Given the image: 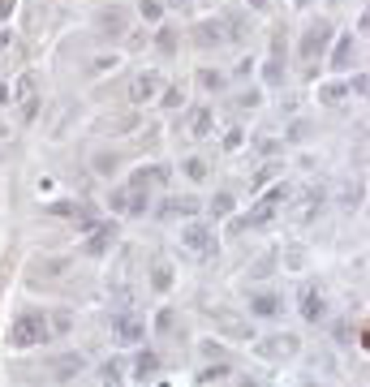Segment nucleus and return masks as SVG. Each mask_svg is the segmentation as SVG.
Instances as JSON below:
<instances>
[{
    "instance_id": "1",
    "label": "nucleus",
    "mask_w": 370,
    "mask_h": 387,
    "mask_svg": "<svg viewBox=\"0 0 370 387\" xmlns=\"http://www.w3.org/2000/svg\"><path fill=\"white\" fill-rule=\"evenodd\" d=\"M288 198H293V190H288L284 181H280L276 190H267V194H263V198H259V202L250 206V211H245V215H241V220L233 224V232H241V228H263V224H271V215H276V211H280V206H284Z\"/></svg>"
},
{
    "instance_id": "2",
    "label": "nucleus",
    "mask_w": 370,
    "mask_h": 387,
    "mask_svg": "<svg viewBox=\"0 0 370 387\" xmlns=\"http://www.w3.org/2000/svg\"><path fill=\"white\" fill-rule=\"evenodd\" d=\"M47 335H52V331H47V319H43V314H22V319L9 327V344H13V349H35V344L47 340Z\"/></svg>"
},
{
    "instance_id": "3",
    "label": "nucleus",
    "mask_w": 370,
    "mask_h": 387,
    "mask_svg": "<svg viewBox=\"0 0 370 387\" xmlns=\"http://www.w3.org/2000/svg\"><path fill=\"white\" fill-rule=\"evenodd\" d=\"M181 245H185L190 254H199V258H211V254L219 250L211 224H203V220H190V224L181 228Z\"/></svg>"
},
{
    "instance_id": "4",
    "label": "nucleus",
    "mask_w": 370,
    "mask_h": 387,
    "mask_svg": "<svg viewBox=\"0 0 370 387\" xmlns=\"http://www.w3.org/2000/svg\"><path fill=\"white\" fill-rule=\"evenodd\" d=\"M254 353L267 357V361H284V357H298V353H302V340H298L293 331H280V335H267V340H259Z\"/></svg>"
},
{
    "instance_id": "5",
    "label": "nucleus",
    "mask_w": 370,
    "mask_h": 387,
    "mask_svg": "<svg viewBox=\"0 0 370 387\" xmlns=\"http://www.w3.org/2000/svg\"><path fill=\"white\" fill-rule=\"evenodd\" d=\"M160 91H164V73L160 69H146V73H138L130 82V99L134 103H151V99H160Z\"/></svg>"
},
{
    "instance_id": "6",
    "label": "nucleus",
    "mask_w": 370,
    "mask_h": 387,
    "mask_svg": "<svg viewBox=\"0 0 370 387\" xmlns=\"http://www.w3.org/2000/svg\"><path fill=\"white\" fill-rule=\"evenodd\" d=\"M146 335V323L138 314H112V340L116 344H138Z\"/></svg>"
},
{
    "instance_id": "7",
    "label": "nucleus",
    "mask_w": 370,
    "mask_h": 387,
    "mask_svg": "<svg viewBox=\"0 0 370 387\" xmlns=\"http://www.w3.org/2000/svg\"><path fill=\"white\" fill-rule=\"evenodd\" d=\"M327 39H332V22H314L306 31V39H302V56L318 61V56H323V47H327Z\"/></svg>"
},
{
    "instance_id": "8",
    "label": "nucleus",
    "mask_w": 370,
    "mask_h": 387,
    "mask_svg": "<svg viewBox=\"0 0 370 387\" xmlns=\"http://www.w3.org/2000/svg\"><path fill=\"white\" fill-rule=\"evenodd\" d=\"M95 26H100V35L108 39H116V35H125V9L121 5H108V9H100V17H95Z\"/></svg>"
},
{
    "instance_id": "9",
    "label": "nucleus",
    "mask_w": 370,
    "mask_h": 387,
    "mask_svg": "<svg viewBox=\"0 0 370 387\" xmlns=\"http://www.w3.org/2000/svg\"><path fill=\"white\" fill-rule=\"evenodd\" d=\"M323 198H327L323 185H310V190L298 198V224H310V220L318 215V206H323Z\"/></svg>"
},
{
    "instance_id": "10",
    "label": "nucleus",
    "mask_w": 370,
    "mask_h": 387,
    "mask_svg": "<svg viewBox=\"0 0 370 387\" xmlns=\"http://www.w3.org/2000/svg\"><path fill=\"white\" fill-rule=\"evenodd\" d=\"M112 241H116V220H108L104 228H95L91 237H86V245H82V250H86L91 258H104V250H108Z\"/></svg>"
},
{
    "instance_id": "11",
    "label": "nucleus",
    "mask_w": 370,
    "mask_h": 387,
    "mask_svg": "<svg viewBox=\"0 0 370 387\" xmlns=\"http://www.w3.org/2000/svg\"><path fill=\"white\" fill-rule=\"evenodd\" d=\"M323 314H327L323 293H318V289H302V319H306V323H318Z\"/></svg>"
},
{
    "instance_id": "12",
    "label": "nucleus",
    "mask_w": 370,
    "mask_h": 387,
    "mask_svg": "<svg viewBox=\"0 0 370 387\" xmlns=\"http://www.w3.org/2000/svg\"><path fill=\"white\" fill-rule=\"evenodd\" d=\"M199 206H203L199 198L185 194V198H168V202L160 206V215H164V220H172V215H185V220H190V215H199Z\"/></svg>"
},
{
    "instance_id": "13",
    "label": "nucleus",
    "mask_w": 370,
    "mask_h": 387,
    "mask_svg": "<svg viewBox=\"0 0 370 387\" xmlns=\"http://www.w3.org/2000/svg\"><path fill=\"white\" fill-rule=\"evenodd\" d=\"M86 370V357H78V353H65V357H56L52 361V374L65 383V379H73V374H82Z\"/></svg>"
},
{
    "instance_id": "14",
    "label": "nucleus",
    "mask_w": 370,
    "mask_h": 387,
    "mask_svg": "<svg viewBox=\"0 0 370 387\" xmlns=\"http://www.w3.org/2000/svg\"><path fill=\"white\" fill-rule=\"evenodd\" d=\"M250 314L276 319V314H280V297H276V293H254V297H250Z\"/></svg>"
},
{
    "instance_id": "15",
    "label": "nucleus",
    "mask_w": 370,
    "mask_h": 387,
    "mask_svg": "<svg viewBox=\"0 0 370 387\" xmlns=\"http://www.w3.org/2000/svg\"><path fill=\"white\" fill-rule=\"evenodd\" d=\"M353 47H357L353 35H340L336 39V52H332V69H349L353 65Z\"/></svg>"
},
{
    "instance_id": "16",
    "label": "nucleus",
    "mask_w": 370,
    "mask_h": 387,
    "mask_svg": "<svg viewBox=\"0 0 370 387\" xmlns=\"http://www.w3.org/2000/svg\"><path fill=\"white\" fill-rule=\"evenodd\" d=\"M219 39H224V31H219L215 22H199V26H194V43H199V47H219Z\"/></svg>"
},
{
    "instance_id": "17",
    "label": "nucleus",
    "mask_w": 370,
    "mask_h": 387,
    "mask_svg": "<svg viewBox=\"0 0 370 387\" xmlns=\"http://www.w3.org/2000/svg\"><path fill=\"white\" fill-rule=\"evenodd\" d=\"M155 374H160V353H138V361H134V379L146 383V379H155Z\"/></svg>"
},
{
    "instance_id": "18",
    "label": "nucleus",
    "mask_w": 370,
    "mask_h": 387,
    "mask_svg": "<svg viewBox=\"0 0 370 387\" xmlns=\"http://www.w3.org/2000/svg\"><path fill=\"white\" fill-rule=\"evenodd\" d=\"M344 99H349V82H323L318 86V103H327V108L332 103H344Z\"/></svg>"
},
{
    "instance_id": "19",
    "label": "nucleus",
    "mask_w": 370,
    "mask_h": 387,
    "mask_svg": "<svg viewBox=\"0 0 370 387\" xmlns=\"http://www.w3.org/2000/svg\"><path fill=\"white\" fill-rule=\"evenodd\" d=\"M211 129H215L211 108H199V112H194V121H190V134H194V138H211Z\"/></svg>"
},
{
    "instance_id": "20",
    "label": "nucleus",
    "mask_w": 370,
    "mask_h": 387,
    "mask_svg": "<svg viewBox=\"0 0 370 387\" xmlns=\"http://www.w3.org/2000/svg\"><path fill=\"white\" fill-rule=\"evenodd\" d=\"M151 181H168V168H138L130 176V185L134 190H151Z\"/></svg>"
},
{
    "instance_id": "21",
    "label": "nucleus",
    "mask_w": 370,
    "mask_h": 387,
    "mask_svg": "<svg viewBox=\"0 0 370 387\" xmlns=\"http://www.w3.org/2000/svg\"><path fill=\"white\" fill-rule=\"evenodd\" d=\"M138 13H142L146 26H160L164 22V5H160V0H138Z\"/></svg>"
},
{
    "instance_id": "22",
    "label": "nucleus",
    "mask_w": 370,
    "mask_h": 387,
    "mask_svg": "<svg viewBox=\"0 0 370 387\" xmlns=\"http://www.w3.org/2000/svg\"><path fill=\"white\" fill-rule=\"evenodd\" d=\"M151 289H155V293H168V289H172V267H168V263H155V267H151Z\"/></svg>"
},
{
    "instance_id": "23",
    "label": "nucleus",
    "mask_w": 370,
    "mask_h": 387,
    "mask_svg": "<svg viewBox=\"0 0 370 387\" xmlns=\"http://www.w3.org/2000/svg\"><path fill=\"white\" fill-rule=\"evenodd\" d=\"M280 77H284V65H280V56H271V61L263 65V82H267V86H280Z\"/></svg>"
},
{
    "instance_id": "24",
    "label": "nucleus",
    "mask_w": 370,
    "mask_h": 387,
    "mask_svg": "<svg viewBox=\"0 0 370 387\" xmlns=\"http://www.w3.org/2000/svg\"><path fill=\"white\" fill-rule=\"evenodd\" d=\"M108 206H112L116 215H125V206H130V185H121V190H112V194H108Z\"/></svg>"
},
{
    "instance_id": "25",
    "label": "nucleus",
    "mask_w": 370,
    "mask_h": 387,
    "mask_svg": "<svg viewBox=\"0 0 370 387\" xmlns=\"http://www.w3.org/2000/svg\"><path fill=\"white\" fill-rule=\"evenodd\" d=\"M199 86L203 91H224V77H219L215 69H199Z\"/></svg>"
},
{
    "instance_id": "26",
    "label": "nucleus",
    "mask_w": 370,
    "mask_h": 387,
    "mask_svg": "<svg viewBox=\"0 0 370 387\" xmlns=\"http://www.w3.org/2000/svg\"><path fill=\"white\" fill-rule=\"evenodd\" d=\"M61 271H69L65 258H47V263H35V275H61Z\"/></svg>"
},
{
    "instance_id": "27",
    "label": "nucleus",
    "mask_w": 370,
    "mask_h": 387,
    "mask_svg": "<svg viewBox=\"0 0 370 387\" xmlns=\"http://www.w3.org/2000/svg\"><path fill=\"white\" fill-rule=\"evenodd\" d=\"M207 206H211V215H233V194H215Z\"/></svg>"
},
{
    "instance_id": "28",
    "label": "nucleus",
    "mask_w": 370,
    "mask_h": 387,
    "mask_svg": "<svg viewBox=\"0 0 370 387\" xmlns=\"http://www.w3.org/2000/svg\"><path fill=\"white\" fill-rule=\"evenodd\" d=\"M73 327V314H69V310H56V314H52V327H47V331H56V335H65Z\"/></svg>"
},
{
    "instance_id": "29",
    "label": "nucleus",
    "mask_w": 370,
    "mask_h": 387,
    "mask_svg": "<svg viewBox=\"0 0 370 387\" xmlns=\"http://www.w3.org/2000/svg\"><path fill=\"white\" fill-rule=\"evenodd\" d=\"M160 52H177V31H168V26H160Z\"/></svg>"
},
{
    "instance_id": "30",
    "label": "nucleus",
    "mask_w": 370,
    "mask_h": 387,
    "mask_svg": "<svg viewBox=\"0 0 370 387\" xmlns=\"http://www.w3.org/2000/svg\"><path fill=\"white\" fill-rule=\"evenodd\" d=\"M17 95H22V99L35 95V73H22V77H17Z\"/></svg>"
},
{
    "instance_id": "31",
    "label": "nucleus",
    "mask_w": 370,
    "mask_h": 387,
    "mask_svg": "<svg viewBox=\"0 0 370 387\" xmlns=\"http://www.w3.org/2000/svg\"><path fill=\"white\" fill-rule=\"evenodd\" d=\"M340 202H344V211H353V206L362 202V185H353V190H344V198H340Z\"/></svg>"
},
{
    "instance_id": "32",
    "label": "nucleus",
    "mask_w": 370,
    "mask_h": 387,
    "mask_svg": "<svg viewBox=\"0 0 370 387\" xmlns=\"http://www.w3.org/2000/svg\"><path fill=\"white\" fill-rule=\"evenodd\" d=\"M185 172H190L194 181H203V176H207V164H203V160H185Z\"/></svg>"
},
{
    "instance_id": "33",
    "label": "nucleus",
    "mask_w": 370,
    "mask_h": 387,
    "mask_svg": "<svg viewBox=\"0 0 370 387\" xmlns=\"http://www.w3.org/2000/svg\"><path fill=\"white\" fill-rule=\"evenodd\" d=\"M336 340L340 344H353V327L349 323H336Z\"/></svg>"
},
{
    "instance_id": "34",
    "label": "nucleus",
    "mask_w": 370,
    "mask_h": 387,
    "mask_svg": "<svg viewBox=\"0 0 370 387\" xmlns=\"http://www.w3.org/2000/svg\"><path fill=\"white\" fill-rule=\"evenodd\" d=\"M35 112H39V99L31 95V99H26V108H22V121H35Z\"/></svg>"
},
{
    "instance_id": "35",
    "label": "nucleus",
    "mask_w": 370,
    "mask_h": 387,
    "mask_svg": "<svg viewBox=\"0 0 370 387\" xmlns=\"http://www.w3.org/2000/svg\"><path fill=\"white\" fill-rule=\"evenodd\" d=\"M95 168H100V172H112V168H116V160H108V155H100V160H95Z\"/></svg>"
},
{
    "instance_id": "36",
    "label": "nucleus",
    "mask_w": 370,
    "mask_h": 387,
    "mask_svg": "<svg viewBox=\"0 0 370 387\" xmlns=\"http://www.w3.org/2000/svg\"><path fill=\"white\" fill-rule=\"evenodd\" d=\"M349 91H357V95H366V73H357L353 82H349Z\"/></svg>"
},
{
    "instance_id": "37",
    "label": "nucleus",
    "mask_w": 370,
    "mask_h": 387,
    "mask_svg": "<svg viewBox=\"0 0 370 387\" xmlns=\"http://www.w3.org/2000/svg\"><path fill=\"white\" fill-rule=\"evenodd\" d=\"M155 327H160V331H168V327H172V314H168V310H160V319H155Z\"/></svg>"
},
{
    "instance_id": "38",
    "label": "nucleus",
    "mask_w": 370,
    "mask_h": 387,
    "mask_svg": "<svg viewBox=\"0 0 370 387\" xmlns=\"http://www.w3.org/2000/svg\"><path fill=\"white\" fill-rule=\"evenodd\" d=\"M100 387H125V383H121V374H104V383Z\"/></svg>"
},
{
    "instance_id": "39",
    "label": "nucleus",
    "mask_w": 370,
    "mask_h": 387,
    "mask_svg": "<svg viewBox=\"0 0 370 387\" xmlns=\"http://www.w3.org/2000/svg\"><path fill=\"white\" fill-rule=\"evenodd\" d=\"M245 5H254V9H267V0H245Z\"/></svg>"
},
{
    "instance_id": "40",
    "label": "nucleus",
    "mask_w": 370,
    "mask_h": 387,
    "mask_svg": "<svg viewBox=\"0 0 370 387\" xmlns=\"http://www.w3.org/2000/svg\"><path fill=\"white\" fill-rule=\"evenodd\" d=\"M5 47H9V35H5V31H0V52H5Z\"/></svg>"
},
{
    "instance_id": "41",
    "label": "nucleus",
    "mask_w": 370,
    "mask_h": 387,
    "mask_svg": "<svg viewBox=\"0 0 370 387\" xmlns=\"http://www.w3.org/2000/svg\"><path fill=\"white\" fill-rule=\"evenodd\" d=\"M237 387H259V383H254V379H241V383H237Z\"/></svg>"
},
{
    "instance_id": "42",
    "label": "nucleus",
    "mask_w": 370,
    "mask_h": 387,
    "mask_svg": "<svg viewBox=\"0 0 370 387\" xmlns=\"http://www.w3.org/2000/svg\"><path fill=\"white\" fill-rule=\"evenodd\" d=\"M306 387H318V383H306Z\"/></svg>"
},
{
    "instance_id": "43",
    "label": "nucleus",
    "mask_w": 370,
    "mask_h": 387,
    "mask_svg": "<svg viewBox=\"0 0 370 387\" xmlns=\"http://www.w3.org/2000/svg\"><path fill=\"white\" fill-rule=\"evenodd\" d=\"M181 5H190V0H181Z\"/></svg>"
}]
</instances>
